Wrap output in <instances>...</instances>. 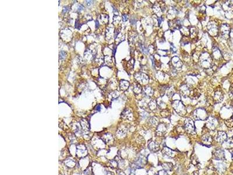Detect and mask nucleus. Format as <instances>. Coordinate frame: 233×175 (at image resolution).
<instances>
[{"mask_svg":"<svg viewBox=\"0 0 233 175\" xmlns=\"http://www.w3.org/2000/svg\"><path fill=\"white\" fill-rule=\"evenodd\" d=\"M213 58L210 54L208 53H204L201 54L199 59L200 65L205 70H209L212 67L213 64Z\"/></svg>","mask_w":233,"mask_h":175,"instance_id":"1","label":"nucleus"},{"mask_svg":"<svg viewBox=\"0 0 233 175\" xmlns=\"http://www.w3.org/2000/svg\"><path fill=\"white\" fill-rule=\"evenodd\" d=\"M171 105L173 109H174L175 111H176L178 115L183 116L185 115V114L186 113L185 106L182 103V102L181 100H173V101L172 102Z\"/></svg>","mask_w":233,"mask_h":175,"instance_id":"2","label":"nucleus"},{"mask_svg":"<svg viewBox=\"0 0 233 175\" xmlns=\"http://www.w3.org/2000/svg\"><path fill=\"white\" fill-rule=\"evenodd\" d=\"M193 117L195 119L198 120H205L208 118L207 112L204 109H197L193 112Z\"/></svg>","mask_w":233,"mask_h":175,"instance_id":"3","label":"nucleus"},{"mask_svg":"<svg viewBox=\"0 0 233 175\" xmlns=\"http://www.w3.org/2000/svg\"><path fill=\"white\" fill-rule=\"evenodd\" d=\"M184 128L186 133L191 134H195L196 133L194 122L191 118H188L185 120L184 123Z\"/></svg>","mask_w":233,"mask_h":175,"instance_id":"4","label":"nucleus"},{"mask_svg":"<svg viewBox=\"0 0 233 175\" xmlns=\"http://www.w3.org/2000/svg\"><path fill=\"white\" fill-rule=\"evenodd\" d=\"M147 163V159L145 156H139L136 158L134 162L132 163V166H131L132 168L133 169H140L144 167Z\"/></svg>","mask_w":233,"mask_h":175,"instance_id":"5","label":"nucleus"},{"mask_svg":"<svg viewBox=\"0 0 233 175\" xmlns=\"http://www.w3.org/2000/svg\"><path fill=\"white\" fill-rule=\"evenodd\" d=\"M135 78L138 81L139 84H142V85H146L148 84L149 81V78L147 74L143 73V72H137L134 75Z\"/></svg>","mask_w":233,"mask_h":175,"instance_id":"6","label":"nucleus"},{"mask_svg":"<svg viewBox=\"0 0 233 175\" xmlns=\"http://www.w3.org/2000/svg\"><path fill=\"white\" fill-rule=\"evenodd\" d=\"M207 30L210 34L213 36L217 35L219 32V28L217 26V24L213 21H210L207 24Z\"/></svg>","mask_w":233,"mask_h":175,"instance_id":"7","label":"nucleus"},{"mask_svg":"<svg viewBox=\"0 0 233 175\" xmlns=\"http://www.w3.org/2000/svg\"><path fill=\"white\" fill-rule=\"evenodd\" d=\"M230 28L229 25L227 24H223L220 27V34L221 37L224 38V39H227L230 37Z\"/></svg>","mask_w":233,"mask_h":175,"instance_id":"8","label":"nucleus"},{"mask_svg":"<svg viewBox=\"0 0 233 175\" xmlns=\"http://www.w3.org/2000/svg\"><path fill=\"white\" fill-rule=\"evenodd\" d=\"M217 124V120L213 117H208V118L206 119V127L208 129L213 130L215 129Z\"/></svg>","mask_w":233,"mask_h":175,"instance_id":"9","label":"nucleus"},{"mask_svg":"<svg viewBox=\"0 0 233 175\" xmlns=\"http://www.w3.org/2000/svg\"><path fill=\"white\" fill-rule=\"evenodd\" d=\"M167 130V126L164 123H160L157 127L156 130V134L157 136H163Z\"/></svg>","mask_w":233,"mask_h":175,"instance_id":"10","label":"nucleus"},{"mask_svg":"<svg viewBox=\"0 0 233 175\" xmlns=\"http://www.w3.org/2000/svg\"><path fill=\"white\" fill-rule=\"evenodd\" d=\"M168 26L171 30H176V29H180L182 27L181 26V21L178 19H174L173 21H170L168 22Z\"/></svg>","mask_w":233,"mask_h":175,"instance_id":"11","label":"nucleus"},{"mask_svg":"<svg viewBox=\"0 0 233 175\" xmlns=\"http://www.w3.org/2000/svg\"><path fill=\"white\" fill-rule=\"evenodd\" d=\"M213 157L216 160H221L224 159L225 158V154L223 150L221 148H217L215 151L213 152Z\"/></svg>","mask_w":233,"mask_h":175,"instance_id":"12","label":"nucleus"},{"mask_svg":"<svg viewBox=\"0 0 233 175\" xmlns=\"http://www.w3.org/2000/svg\"><path fill=\"white\" fill-rule=\"evenodd\" d=\"M171 63L175 69H181L182 66L183 65V63L182 61L180 60V58L177 56H174L171 58Z\"/></svg>","mask_w":233,"mask_h":175,"instance_id":"13","label":"nucleus"},{"mask_svg":"<svg viewBox=\"0 0 233 175\" xmlns=\"http://www.w3.org/2000/svg\"><path fill=\"white\" fill-rule=\"evenodd\" d=\"M161 152L164 156H166V157H167L168 158H170V159L174 158L175 155L174 151L171 149H170V148L167 147V146H164V147L163 148Z\"/></svg>","mask_w":233,"mask_h":175,"instance_id":"14","label":"nucleus"},{"mask_svg":"<svg viewBox=\"0 0 233 175\" xmlns=\"http://www.w3.org/2000/svg\"><path fill=\"white\" fill-rule=\"evenodd\" d=\"M148 148L153 152H157L160 150V145L156 141H151L148 144Z\"/></svg>","mask_w":233,"mask_h":175,"instance_id":"15","label":"nucleus"},{"mask_svg":"<svg viewBox=\"0 0 233 175\" xmlns=\"http://www.w3.org/2000/svg\"><path fill=\"white\" fill-rule=\"evenodd\" d=\"M213 139L210 135L206 134L202 137V144L206 146H210L212 143Z\"/></svg>","mask_w":233,"mask_h":175,"instance_id":"16","label":"nucleus"},{"mask_svg":"<svg viewBox=\"0 0 233 175\" xmlns=\"http://www.w3.org/2000/svg\"><path fill=\"white\" fill-rule=\"evenodd\" d=\"M227 139V135L225 132L220 131L217 133V135L216 137V140L219 143H223Z\"/></svg>","mask_w":233,"mask_h":175,"instance_id":"17","label":"nucleus"},{"mask_svg":"<svg viewBox=\"0 0 233 175\" xmlns=\"http://www.w3.org/2000/svg\"><path fill=\"white\" fill-rule=\"evenodd\" d=\"M223 99V94L221 90H219L215 91L213 96V101L214 103H220L222 101Z\"/></svg>","mask_w":233,"mask_h":175,"instance_id":"18","label":"nucleus"},{"mask_svg":"<svg viewBox=\"0 0 233 175\" xmlns=\"http://www.w3.org/2000/svg\"><path fill=\"white\" fill-rule=\"evenodd\" d=\"M121 117L125 120H132L133 119V114L129 109H125L121 114Z\"/></svg>","mask_w":233,"mask_h":175,"instance_id":"19","label":"nucleus"},{"mask_svg":"<svg viewBox=\"0 0 233 175\" xmlns=\"http://www.w3.org/2000/svg\"><path fill=\"white\" fill-rule=\"evenodd\" d=\"M180 93H181V95L184 97L189 96L190 95V92H191L189 89V88H188L186 85H184L181 86L180 88Z\"/></svg>","mask_w":233,"mask_h":175,"instance_id":"20","label":"nucleus"},{"mask_svg":"<svg viewBox=\"0 0 233 175\" xmlns=\"http://www.w3.org/2000/svg\"><path fill=\"white\" fill-rule=\"evenodd\" d=\"M143 92L145 95L148 97L152 96L153 93H154V90H153L152 88L150 87V86H145V87H144V88H143Z\"/></svg>","mask_w":233,"mask_h":175,"instance_id":"21","label":"nucleus"},{"mask_svg":"<svg viewBox=\"0 0 233 175\" xmlns=\"http://www.w3.org/2000/svg\"><path fill=\"white\" fill-rule=\"evenodd\" d=\"M133 89V92H134V93L136 95H139V94L141 93L143 91V88L138 82H136V83L134 84Z\"/></svg>","mask_w":233,"mask_h":175,"instance_id":"22","label":"nucleus"},{"mask_svg":"<svg viewBox=\"0 0 233 175\" xmlns=\"http://www.w3.org/2000/svg\"><path fill=\"white\" fill-rule=\"evenodd\" d=\"M129 86V83L127 81L121 80L120 81V87L121 90H123V91H126L128 89Z\"/></svg>","mask_w":233,"mask_h":175,"instance_id":"23","label":"nucleus"},{"mask_svg":"<svg viewBox=\"0 0 233 175\" xmlns=\"http://www.w3.org/2000/svg\"><path fill=\"white\" fill-rule=\"evenodd\" d=\"M198 29L196 27L192 26L189 30V35L191 36L192 39H195L198 36Z\"/></svg>","mask_w":233,"mask_h":175,"instance_id":"24","label":"nucleus"},{"mask_svg":"<svg viewBox=\"0 0 233 175\" xmlns=\"http://www.w3.org/2000/svg\"><path fill=\"white\" fill-rule=\"evenodd\" d=\"M161 165L163 169L166 171H171L173 168V163L171 162H163Z\"/></svg>","mask_w":233,"mask_h":175,"instance_id":"25","label":"nucleus"},{"mask_svg":"<svg viewBox=\"0 0 233 175\" xmlns=\"http://www.w3.org/2000/svg\"><path fill=\"white\" fill-rule=\"evenodd\" d=\"M189 95L191 96L192 99H197L200 96H201V93H200V92L198 91L196 89H195L194 90H192V91L190 92Z\"/></svg>","mask_w":233,"mask_h":175,"instance_id":"26","label":"nucleus"},{"mask_svg":"<svg viewBox=\"0 0 233 175\" xmlns=\"http://www.w3.org/2000/svg\"><path fill=\"white\" fill-rule=\"evenodd\" d=\"M212 58L216 59V60H219L221 57V53L219 49L217 48H215L213 50V54H212Z\"/></svg>","mask_w":233,"mask_h":175,"instance_id":"27","label":"nucleus"},{"mask_svg":"<svg viewBox=\"0 0 233 175\" xmlns=\"http://www.w3.org/2000/svg\"><path fill=\"white\" fill-rule=\"evenodd\" d=\"M216 169H217V170L219 172L224 173V172L226 171V165L222 162L218 163H217V165H216Z\"/></svg>","mask_w":233,"mask_h":175,"instance_id":"28","label":"nucleus"},{"mask_svg":"<svg viewBox=\"0 0 233 175\" xmlns=\"http://www.w3.org/2000/svg\"><path fill=\"white\" fill-rule=\"evenodd\" d=\"M223 144L224 146L226 148H231L233 147V138H229L226 140V141Z\"/></svg>","mask_w":233,"mask_h":175,"instance_id":"29","label":"nucleus"},{"mask_svg":"<svg viewBox=\"0 0 233 175\" xmlns=\"http://www.w3.org/2000/svg\"><path fill=\"white\" fill-rule=\"evenodd\" d=\"M157 102L155 100H150V102H149L148 103V107L149 108V109L152 111H153L156 109L157 108Z\"/></svg>","mask_w":233,"mask_h":175,"instance_id":"30","label":"nucleus"},{"mask_svg":"<svg viewBox=\"0 0 233 175\" xmlns=\"http://www.w3.org/2000/svg\"><path fill=\"white\" fill-rule=\"evenodd\" d=\"M149 123L150 124L154 127H157L158 125V119L157 117H152L149 120Z\"/></svg>","mask_w":233,"mask_h":175,"instance_id":"31","label":"nucleus"},{"mask_svg":"<svg viewBox=\"0 0 233 175\" xmlns=\"http://www.w3.org/2000/svg\"><path fill=\"white\" fill-rule=\"evenodd\" d=\"M102 139L104 140V141H105V143H109V142L113 140V135H112L111 134L109 133H107L105 134L104 135L103 137L102 138Z\"/></svg>","mask_w":233,"mask_h":175,"instance_id":"32","label":"nucleus"},{"mask_svg":"<svg viewBox=\"0 0 233 175\" xmlns=\"http://www.w3.org/2000/svg\"><path fill=\"white\" fill-rule=\"evenodd\" d=\"M117 135L120 137H125L127 134V130L125 128H120L117 131Z\"/></svg>","mask_w":233,"mask_h":175,"instance_id":"33","label":"nucleus"},{"mask_svg":"<svg viewBox=\"0 0 233 175\" xmlns=\"http://www.w3.org/2000/svg\"><path fill=\"white\" fill-rule=\"evenodd\" d=\"M224 123L228 127H233V117L228 118L224 120Z\"/></svg>","mask_w":233,"mask_h":175,"instance_id":"34","label":"nucleus"},{"mask_svg":"<svg viewBox=\"0 0 233 175\" xmlns=\"http://www.w3.org/2000/svg\"><path fill=\"white\" fill-rule=\"evenodd\" d=\"M139 47H140V50H141L142 52L143 53H144L145 54H148V53H149L148 49L145 47V46L144 45V44H143L142 43H139Z\"/></svg>","mask_w":233,"mask_h":175,"instance_id":"35","label":"nucleus"},{"mask_svg":"<svg viewBox=\"0 0 233 175\" xmlns=\"http://www.w3.org/2000/svg\"><path fill=\"white\" fill-rule=\"evenodd\" d=\"M160 114H161V116L163 117H168V116H170V112L168 111L167 109H165L162 110V111L160 112Z\"/></svg>","mask_w":233,"mask_h":175,"instance_id":"36","label":"nucleus"},{"mask_svg":"<svg viewBox=\"0 0 233 175\" xmlns=\"http://www.w3.org/2000/svg\"><path fill=\"white\" fill-rule=\"evenodd\" d=\"M82 124H81V125H82V127H83V130H89V125L87 124V123L86 122V120H83V121H82V123H81Z\"/></svg>","mask_w":233,"mask_h":175,"instance_id":"37","label":"nucleus"},{"mask_svg":"<svg viewBox=\"0 0 233 175\" xmlns=\"http://www.w3.org/2000/svg\"><path fill=\"white\" fill-rule=\"evenodd\" d=\"M176 13H177V11L174 9V8H171V9H170V10L168 11L167 15H168V16H169V15L173 16L176 15Z\"/></svg>","mask_w":233,"mask_h":175,"instance_id":"38","label":"nucleus"},{"mask_svg":"<svg viewBox=\"0 0 233 175\" xmlns=\"http://www.w3.org/2000/svg\"><path fill=\"white\" fill-rule=\"evenodd\" d=\"M66 57V53L64 51H61L60 53H59V57L60 60H64V59Z\"/></svg>","mask_w":233,"mask_h":175,"instance_id":"39","label":"nucleus"},{"mask_svg":"<svg viewBox=\"0 0 233 175\" xmlns=\"http://www.w3.org/2000/svg\"><path fill=\"white\" fill-rule=\"evenodd\" d=\"M158 175H168V174L164 170H161V171H158Z\"/></svg>","mask_w":233,"mask_h":175,"instance_id":"40","label":"nucleus"},{"mask_svg":"<svg viewBox=\"0 0 233 175\" xmlns=\"http://www.w3.org/2000/svg\"><path fill=\"white\" fill-rule=\"evenodd\" d=\"M122 18H123V20L124 22H126V21L128 20V15L127 14H124L123 15V16H122Z\"/></svg>","mask_w":233,"mask_h":175,"instance_id":"41","label":"nucleus"},{"mask_svg":"<svg viewBox=\"0 0 233 175\" xmlns=\"http://www.w3.org/2000/svg\"><path fill=\"white\" fill-rule=\"evenodd\" d=\"M117 175H126L125 173L123 171H122L121 170H117Z\"/></svg>","mask_w":233,"mask_h":175,"instance_id":"42","label":"nucleus"},{"mask_svg":"<svg viewBox=\"0 0 233 175\" xmlns=\"http://www.w3.org/2000/svg\"><path fill=\"white\" fill-rule=\"evenodd\" d=\"M230 94L231 96H233V84L231 85L230 88Z\"/></svg>","mask_w":233,"mask_h":175,"instance_id":"43","label":"nucleus"},{"mask_svg":"<svg viewBox=\"0 0 233 175\" xmlns=\"http://www.w3.org/2000/svg\"><path fill=\"white\" fill-rule=\"evenodd\" d=\"M135 169L133 168H130V172H129V175H135Z\"/></svg>","mask_w":233,"mask_h":175,"instance_id":"44","label":"nucleus"},{"mask_svg":"<svg viewBox=\"0 0 233 175\" xmlns=\"http://www.w3.org/2000/svg\"><path fill=\"white\" fill-rule=\"evenodd\" d=\"M162 21H163V18H162L161 16H160V17L158 18V24L159 26L160 25V24H161Z\"/></svg>","mask_w":233,"mask_h":175,"instance_id":"45","label":"nucleus"},{"mask_svg":"<svg viewBox=\"0 0 233 175\" xmlns=\"http://www.w3.org/2000/svg\"><path fill=\"white\" fill-rule=\"evenodd\" d=\"M69 9V8L67 7V6H65V7L64 8V9H63V11H62V12H63V13H65V12H67L68 10Z\"/></svg>","mask_w":233,"mask_h":175,"instance_id":"46","label":"nucleus"},{"mask_svg":"<svg viewBox=\"0 0 233 175\" xmlns=\"http://www.w3.org/2000/svg\"><path fill=\"white\" fill-rule=\"evenodd\" d=\"M84 9L83 6L82 5H79V8H78V11H81L82 10V9Z\"/></svg>","mask_w":233,"mask_h":175,"instance_id":"47","label":"nucleus"},{"mask_svg":"<svg viewBox=\"0 0 233 175\" xmlns=\"http://www.w3.org/2000/svg\"><path fill=\"white\" fill-rule=\"evenodd\" d=\"M171 49H172V50L173 51V52H177V49H176V48L174 47H173V44H171Z\"/></svg>","mask_w":233,"mask_h":175,"instance_id":"48","label":"nucleus"},{"mask_svg":"<svg viewBox=\"0 0 233 175\" xmlns=\"http://www.w3.org/2000/svg\"><path fill=\"white\" fill-rule=\"evenodd\" d=\"M86 4H87V6H90L91 4H92V2H93V1H86Z\"/></svg>","mask_w":233,"mask_h":175,"instance_id":"49","label":"nucleus"},{"mask_svg":"<svg viewBox=\"0 0 233 175\" xmlns=\"http://www.w3.org/2000/svg\"><path fill=\"white\" fill-rule=\"evenodd\" d=\"M100 109H101V107H100V105H97V106L96 107V110H98V111H100Z\"/></svg>","mask_w":233,"mask_h":175,"instance_id":"50","label":"nucleus"},{"mask_svg":"<svg viewBox=\"0 0 233 175\" xmlns=\"http://www.w3.org/2000/svg\"><path fill=\"white\" fill-rule=\"evenodd\" d=\"M192 175H198V172H197V171L194 172L192 173Z\"/></svg>","mask_w":233,"mask_h":175,"instance_id":"51","label":"nucleus"},{"mask_svg":"<svg viewBox=\"0 0 233 175\" xmlns=\"http://www.w3.org/2000/svg\"><path fill=\"white\" fill-rule=\"evenodd\" d=\"M231 154H232V158L233 159V149L232 150V151H231Z\"/></svg>","mask_w":233,"mask_h":175,"instance_id":"52","label":"nucleus"},{"mask_svg":"<svg viewBox=\"0 0 233 175\" xmlns=\"http://www.w3.org/2000/svg\"><path fill=\"white\" fill-rule=\"evenodd\" d=\"M99 25V24H98ZM96 28H97V22H96Z\"/></svg>","mask_w":233,"mask_h":175,"instance_id":"53","label":"nucleus"},{"mask_svg":"<svg viewBox=\"0 0 233 175\" xmlns=\"http://www.w3.org/2000/svg\"></svg>","mask_w":233,"mask_h":175,"instance_id":"54","label":"nucleus"}]
</instances>
